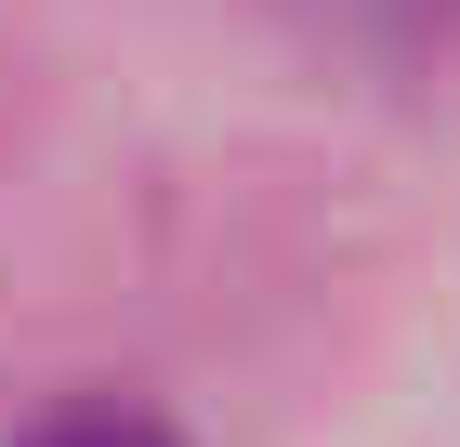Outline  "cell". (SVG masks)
Masks as SVG:
<instances>
[{"instance_id":"obj_1","label":"cell","mask_w":460,"mask_h":447,"mask_svg":"<svg viewBox=\"0 0 460 447\" xmlns=\"http://www.w3.org/2000/svg\"><path fill=\"white\" fill-rule=\"evenodd\" d=\"M13 447H184L158 408H53V421H27Z\"/></svg>"}]
</instances>
